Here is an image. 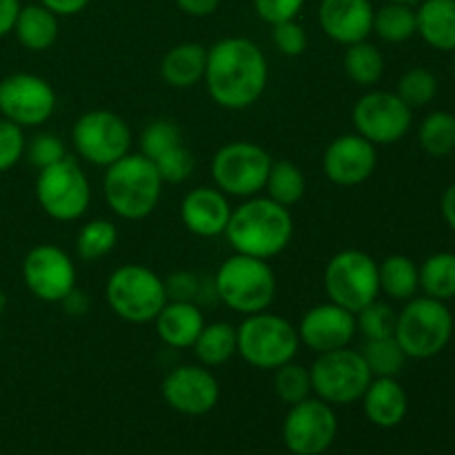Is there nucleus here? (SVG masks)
<instances>
[{"label": "nucleus", "instance_id": "f257e3e1", "mask_svg": "<svg viewBox=\"0 0 455 455\" xmlns=\"http://www.w3.org/2000/svg\"><path fill=\"white\" fill-rule=\"evenodd\" d=\"M203 80L218 107L231 111L247 109L256 105L265 93L269 62L253 40L229 36L207 49Z\"/></svg>", "mask_w": 455, "mask_h": 455}, {"label": "nucleus", "instance_id": "f03ea898", "mask_svg": "<svg viewBox=\"0 0 455 455\" xmlns=\"http://www.w3.org/2000/svg\"><path fill=\"white\" fill-rule=\"evenodd\" d=\"M293 216L269 196L244 198L240 207L231 209L225 235L234 253L271 260L289 247L293 238Z\"/></svg>", "mask_w": 455, "mask_h": 455}, {"label": "nucleus", "instance_id": "7ed1b4c3", "mask_svg": "<svg viewBox=\"0 0 455 455\" xmlns=\"http://www.w3.org/2000/svg\"><path fill=\"white\" fill-rule=\"evenodd\" d=\"M163 178L142 154L123 156L109 164L102 178L107 207L123 220H145L158 209L163 198Z\"/></svg>", "mask_w": 455, "mask_h": 455}, {"label": "nucleus", "instance_id": "20e7f679", "mask_svg": "<svg viewBox=\"0 0 455 455\" xmlns=\"http://www.w3.org/2000/svg\"><path fill=\"white\" fill-rule=\"evenodd\" d=\"M213 287L222 305L235 314L253 315L269 309L278 291V280L269 260L234 253L218 267Z\"/></svg>", "mask_w": 455, "mask_h": 455}, {"label": "nucleus", "instance_id": "39448f33", "mask_svg": "<svg viewBox=\"0 0 455 455\" xmlns=\"http://www.w3.org/2000/svg\"><path fill=\"white\" fill-rule=\"evenodd\" d=\"M105 298L109 309L132 324L154 323L169 300L164 280L154 269L136 262L111 271L105 284Z\"/></svg>", "mask_w": 455, "mask_h": 455}, {"label": "nucleus", "instance_id": "423d86ee", "mask_svg": "<svg viewBox=\"0 0 455 455\" xmlns=\"http://www.w3.org/2000/svg\"><path fill=\"white\" fill-rule=\"evenodd\" d=\"M453 336V314L447 302L435 298H411L404 302L395 320L394 338L404 355L413 360H429L443 354Z\"/></svg>", "mask_w": 455, "mask_h": 455}, {"label": "nucleus", "instance_id": "0eeeda50", "mask_svg": "<svg viewBox=\"0 0 455 455\" xmlns=\"http://www.w3.org/2000/svg\"><path fill=\"white\" fill-rule=\"evenodd\" d=\"M238 333V355L256 369H274L291 363L300 349L298 329L283 315L260 311L244 315Z\"/></svg>", "mask_w": 455, "mask_h": 455}, {"label": "nucleus", "instance_id": "6e6552de", "mask_svg": "<svg viewBox=\"0 0 455 455\" xmlns=\"http://www.w3.org/2000/svg\"><path fill=\"white\" fill-rule=\"evenodd\" d=\"M324 291L329 302L358 314L380 296L378 262L360 249H342L324 267Z\"/></svg>", "mask_w": 455, "mask_h": 455}, {"label": "nucleus", "instance_id": "1a4fd4ad", "mask_svg": "<svg viewBox=\"0 0 455 455\" xmlns=\"http://www.w3.org/2000/svg\"><path fill=\"white\" fill-rule=\"evenodd\" d=\"M36 200L56 222H76L92 204V185L83 167L67 156L60 163L44 167L36 178Z\"/></svg>", "mask_w": 455, "mask_h": 455}, {"label": "nucleus", "instance_id": "9d476101", "mask_svg": "<svg viewBox=\"0 0 455 455\" xmlns=\"http://www.w3.org/2000/svg\"><path fill=\"white\" fill-rule=\"evenodd\" d=\"M274 158L260 145L234 140L213 154L212 176L218 189L234 198H251L265 189Z\"/></svg>", "mask_w": 455, "mask_h": 455}, {"label": "nucleus", "instance_id": "9b49d317", "mask_svg": "<svg viewBox=\"0 0 455 455\" xmlns=\"http://www.w3.org/2000/svg\"><path fill=\"white\" fill-rule=\"evenodd\" d=\"M311 391L327 404H351L363 398L373 380L360 351L336 349L315 355L309 367Z\"/></svg>", "mask_w": 455, "mask_h": 455}, {"label": "nucleus", "instance_id": "f8f14e48", "mask_svg": "<svg viewBox=\"0 0 455 455\" xmlns=\"http://www.w3.org/2000/svg\"><path fill=\"white\" fill-rule=\"evenodd\" d=\"M71 145L84 163L107 169L132 151V129L109 109L84 111L71 127Z\"/></svg>", "mask_w": 455, "mask_h": 455}, {"label": "nucleus", "instance_id": "ddd939ff", "mask_svg": "<svg viewBox=\"0 0 455 455\" xmlns=\"http://www.w3.org/2000/svg\"><path fill=\"white\" fill-rule=\"evenodd\" d=\"M355 133L373 145H394L403 140L413 123V109L395 92L373 89L358 98L351 111Z\"/></svg>", "mask_w": 455, "mask_h": 455}, {"label": "nucleus", "instance_id": "4468645a", "mask_svg": "<svg viewBox=\"0 0 455 455\" xmlns=\"http://www.w3.org/2000/svg\"><path fill=\"white\" fill-rule=\"evenodd\" d=\"M56 92L49 80L18 71L0 80V116L18 127H40L56 111Z\"/></svg>", "mask_w": 455, "mask_h": 455}, {"label": "nucleus", "instance_id": "2eb2a0df", "mask_svg": "<svg viewBox=\"0 0 455 455\" xmlns=\"http://www.w3.org/2000/svg\"><path fill=\"white\" fill-rule=\"evenodd\" d=\"M76 265L58 244H36L22 260V283L31 296L43 302L60 305L76 289Z\"/></svg>", "mask_w": 455, "mask_h": 455}, {"label": "nucleus", "instance_id": "dca6fc26", "mask_svg": "<svg viewBox=\"0 0 455 455\" xmlns=\"http://www.w3.org/2000/svg\"><path fill=\"white\" fill-rule=\"evenodd\" d=\"M338 418L331 404L320 398H307L291 404L283 425L284 444L296 455H320L333 444Z\"/></svg>", "mask_w": 455, "mask_h": 455}, {"label": "nucleus", "instance_id": "f3484780", "mask_svg": "<svg viewBox=\"0 0 455 455\" xmlns=\"http://www.w3.org/2000/svg\"><path fill=\"white\" fill-rule=\"evenodd\" d=\"M163 398L173 411L204 416L220 400V385L204 364H182L164 376Z\"/></svg>", "mask_w": 455, "mask_h": 455}, {"label": "nucleus", "instance_id": "a211bd4d", "mask_svg": "<svg viewBox=\"0 0 455 455\" xmlns=\"http://www.w3.org/2000/svg\"><path fill=\"white\" fill-rule=\"evenodd\" d=\"M378 151L373 142L358 133H345L329 142L323 154V172L338 187H358L373 176Z\"/></svg>", "mask_w": 455, "mask_h": 455}, {"label": "nucleus", "instance_id": "6ab92c4d", "mask_svg": "<svg viewBox=\"0 0 455 455\" xmlns=\"http://www.w3.org/2000/svg\"><path fill=\"white\" fill-rule=\"evenodd\" d=\"M298 338L300 345L318 354L327 351L345 349L351 345L354 336L358 333L355 329V314L333 305V302H323L307 311L298 324Z\"/></svg>", "mask_w": 455, "mask_h": 455}, {"label": "nucleus", "instance_id": "aec40b11", "mask_svg": "<svg viewBox=\"0 0 455 455\" xmlns=\"http://www.w3.org/2000/svg\"><path fill=\"white\" fill-rule=\"evenodd\" d=\"M371 0H320L318 22L327 38L338 44H349L367 40L373 31Z\"/></svg>", "mask_w": 455, "mask_h": 455}, {"label": "nucleus", "instance_id": "412c9836", "mask_svg": "<svg viewBox=\"0 0 455 455\" xmlns=\"http://www.w3.org/2000/svg\"><path fill=\"white\" fill-rule=\"evenodd\" d=\"M231 209L229 196L218 187H196L182 198L180 220L198 238H218L225 235Z\"/></svg>", "mask_w": 455, "mask_h": 455}, {"label": "nucleus", "instance_id": "4be33fe9", "mask_svg": "<svg viewBox=\"0 0 455 455\" xmlns=\"http://www.w3.org/2000/svg\"><path fill=\"white\" fill-rule=\"evenodd\" d=\"M154 323L158 338L172 349H191L207 324L194 300H167Z\"/></svg>", "mask_w": 455, "mask_h": 455}, {"label": "nucleus", "instance_id": "5701e85b", "mask_svg": "<svg viewBox=\"0 0 455 455\" xmlns=\"http://www.w3.org/2000/svg\"><path fill=\"white\" fill-rule=\"evenodd\" d=\"M360 400L369 422L382 429L398 427L409 411L407 391L395 378H373Z\"/></svg>", "mask_w": 455, "mask_h": 455}, {"label": "nucleus", "instance_id": "b1692460", "mask_svg": "<svg viewBox=\"0 0 455 455\" xmlns=\"http://www.w3.org/2000/svg\"><path fill=\"white\" fill-rule=\"evenodd\" d=\"M207 47L200 43L173 44L160 60V76L173 89H189L204 78Z\"/></svg>", "mask_w": 455, "mask_h": 455}, {"label": "nucleus", "instance_id": "393cba45", "mask_svg": "<svg viewBox=\"0 0 455 455\" xmlns=\"http://www.w3.org/2000/svg\"><path fill=\"white\" fill-rule=\"evenodd\" d=\"M418 34L438 52H455V0H422L416 9Z\"/></svg>", "mask_w": 455, "mask_h": 455}, {"label": "nucleus", "instance_id": "a878e982", "mask_svg": "<svg viewBox=\"0 0 455 455\" xmlns=\"http://www.w3.org/2000/svg\"><path fill=\"white\" fill-rule=\"evenodd\" d=\"M58 31H60L58 16L40 3L20 7L16 25H13V34H16L18 43L36 53L52 49L58 40Z\"/></svg>", "mask_w": 455, "mask_h": 455}, {"label": "nucleus", "instance_id": "bb28decb", "mask_svg": "<svg viewBox=\"0 0 455 455\" xmlns=\"http://www.w3.org/2000/svg\"><path fill=\"white\" fill-rule=\"evenodd\" d=\"M378 278H380V293H387L391 300L407 302L416 298L420 289V267L409 256L394 253L378 265Z\"/></svg>", "mask_w": 455, "mask_h": 455}, {"label": "nucleus", "instance_id": "cd10ccee", "mask_svg": "<svg viewBox=\"0 0 455 455\" xmlns=\"http://www.w3.org/2000/svg\"><path fill=\"white\" fill-rule=\"evenodd\" d=\"M191 349L196 351V358L200 360V364L220 367L238 354V333H235L234 324L229 323L204 324Z\"/></svg>", "mask_w": 455, "mask_h": 455}, {"label": "nucleus", "instance_id": "c85d7f7f", "mask_svg": "<svg viewBox=\"0 0 455 455\" xmlns=\"http://www.w3.org/2000/svg\"><path fill=\"white\" fill-rule=\"evenodd\" d=\"M265 191L271 200L283 207H293L305 198L307 178L302 169L291 160H274L267 176Z\"/></svg>", "mask_w": 455, "mask_h": 455}, {"label": "nucleus", "instance_id": "c756f323", "mask_svg": "<svg viewBox=\"0 0 455 455\" xmlns=\"http://www.w3.org/2000/svg\"><path fill=\"white\" fill-rule=\"evenodd\" d=\"M345 74L360 87H373L382 80L385 74V56L376 44L360 40L347 47L345 58H342Z\"/></svg>", "mask_w": 455, "mask_h": 455}, {"label": "nucleus", "instance_id": "7c9ffc66", "mask_svg": "<svg viewBox=\"0 0 455 455\" xmlns=\"http://www.w3.org/2000/svg\"><path fill=\"white\" fill-rule=\"evenodd\" d=\"M373 34L385 43H407L418 34L416 9L411 4L387 3L373 13Z\"/></svg>", "mask_w": 455, "mask_h": 455}, {"label": "nucleus", "instance_id": "2f4dec72", "mask_svg": "<svg viewBox=\"0 0 455 455\" xmlns=\"http://www.w3.org/2000/svg\"><path fill=\"white\" fill-rule=\"evenodd\" d=\"M420 289L425 296L449 302L455 298V253L438 251L420 267Z\"/></svg>", "mask_w": 455, "mask_h": 455}, {"label": "nucleus", "instance_id": "473e14b6", "mask_svg": "<svg viewBox=\"0 0 455 455\" xmlns=\"http://www.w3.org/2000/svg\"><path fill=\"white\" fill-rule=\"evenodd\" d=\"M118 238L120 234L116 222L96 218V220H89L80 227L78 235H76V253H78L80 260L96 262L114 251Z\"/></svg>", "mask_w": 455, "mask_h": 455}, {"label": "nucleus", "instance_id": "72a5a7b5", "mask_svg": "<svg viewBox=\"0 0 455 455\" xmlns=\"http://www.w3.org/2000/svg\"><path fill=\"white\" fill-rule=\"evenodd\" d=\"M360 354L373 378H395L407 363V355L394 336L364 340Z\"/></svg>", "mask_w": 455, "mask_h": 455}, {"label": "nucleus", "instance_id": "f704fd0d", "mask_svg": "<svg viewBox=\"0 0 455 455\" xmlns=\"http://www.w3.org/2000/svg\"><path fill=\"white\" fill-rule=\"evenodd\" d=\"M420 147L434 158H444L455 149V116L449 111H431L418 129Z\"/></svg>", "mask_w": 455, "mask_h": 455}, {"label": "nucleus", "instance_id": "c9c22d12", "mask_svg": "<svg viewBox=\"0 0 455 455\" xmlns=\"http://www.w3.org/2000/svg\"><path fill=\"white\" fill-rule=\"evenodd\" d=\"M395 93L407 107L420 109V107H427L438 96V78L425 67H411V69L400 76Z\"/></svg>", "mask_w": 455, "mask_h": 455}, {"label": "nucleus", "instance_id": "e433bc0d", "mask_svg": "<svg viewBox=\"0 0 455 455\" xmlns=\"http://www.w3.org/2000/svg\"><path fill=\"white\" fill-rule=\"evenodd\" d=\"M274 391L283 403L298 404L311 398V373L302 364L291 363L274 369Z\"/></svg>", "mask_w": 455, "mask_h": 455}, {"label": "nucleus", "instance_id": "4c0bfd02", "mask_svg": "<svg viewBox=\"0 0 455 455\" xmlns=\"http://www.w3.org/2000/svg\"><path fill=\"white\" fill-rule=\"evenodd\" d=\"M180 142H182V132L176 123H172V120L167 118L151 120L140 133V154L154 163L158 156H163L164 151L180 145Z\"/></svg>", "mask_w": 455, "mask_h": 455}, {"label": "nucleus", "instance_id": "58836bf2", "mask_svg": "<svg viewBox=\"0 0 455 455\" xmlns=\"http://www.w3.org/2000/svg\"><path fill=\"white\" fill-rule=\"evenodd\" d=\"M395 320H398V314L387 302L373 300L355 314V329L363 333L364 340L387 338L394 336Z\"/></svg>", "mask_w": 455, "mask_h": 455}, {"label": "nucleus", "instance_id": "ea45409f", "mask_svg": "<svg viewBox=\"0 0 455 455\" xmlns=\"http://www.w3.org/2000/svg\"><path fill=\"white\" fill-rule=\"evenodd\" d=\"M154 164L164 185H180V182H185L191 176V172L196 167V160L194 154L185 147V142H180V145L172 147L163 156H158L154 160Z\"/></svg>", "mask_w": 455, "mask_h": 455}, {"label": "nucleus", "instance_id": "a19ab883", "mask_svg": "<svg viewBox=\"0 0 455 455\" xmlns=\"http://www.w3.org/2000/svg\"><path fill=\"white\" fill-rule=\"evenodd\" d=\"M25 158L40 172V169L52 167V164L65 160L67 147L56 133H38L25 145Z\"/></svg>", "mask_w": 455, "mask_h": 455}, {"label": "nucleus", "instance_id": "79ce46f5", "mask_svg": "<svg viewBox=\"0 0 455 455\" xmlns=\"http://www.w3.org/2000/svg\"><path fill=\"white\" fill-rule=\"evenodd\" d=\"M27 138L22 127L0 116V173L9 172L25 158Z\"/></svg>", "mask_w": 455, "mask_h": 455}, {"label": "nucleus", "instance_id": "37998d69", "mask_svg": "<svg viewBox=\"0 0 455 455\" xmlns=\"http://www.w3.org/2000/svg\"><path fill=\"white\" fill-rule=\"evenodd\" d=\"M271 40H274L275 49L289 58L302 56V53L307 52V47H309V38H307L305 27L296 20H287V22H278V25H274Z\"/></svg>", "mask_w": 455, "mask_h": 455}, {"label": "nucleus", "instance_id": "c03bdc74", "mask_svg": "<svg viewBox=\"0 0 455 455\" xmlns=\"http://www.w3.org/2000/svg\"><path fill=\"white\" fill-rule=\"evenodd\" d=\"M307 0H253L258 18L267 25H278V22L296 20L298 13L302 12Z\"/></svg>", "mask_w": 455, "mask_h": 455}, {"label": "nucleus", "instance_id": "a18cd8bd", "mask_svg": "<svg viewBox=\"0 0 455 455\" xmlns=\"http://www.w3.org/2000/svg\"><path fill=\"white\" fill-rule=\"evenodd\" d=\"M167 284L169 300H194L196 298V278L191 274H173L172 278L164 280Z\"/></svg>", "mask_w": 455, "mask_h": 455}, {"label": "nucleus", "instance_id": "49530a36", "mask_svg": "<svg viewBox=\"0 0 455 455\" xmlns=\"http://www.w3.org/2000/svg\"><path fill=\"white\" fill-rule=\"evenodd\" d=\"M176 7L180 9L182 13L194 18H204L212 16L218 7H220V0H173Z\"/></svg>", "mask_w": 455, "mask_h": 455}, {"label": "nucleus", "instance_id": "de8ad7c7", "mask_svg": "<svg viewBox=\"0 0 455 455\" xmlns=\"http://www.w3.org/2000/svg\"><path fill=\"white\" fill-rule=\"evenodd\" d=\"M92 0H40V4L53 12L56 16H76V13L84 12Z\"/></svg>", "mask_w": 455, "mask_h": 455}, {"label": "nucleus", "instance_id": "09e8293b", "mask_svg": "<svg viewBox=\"0 0 455 455\" xmlns=\"http://www.w3.org/2000/svg\"><path fill=\"white\" fill-rule=\"evenodd\" d=\"M20 7V0H0V38L13 31Z\"/></svg>", "mask_w": 455, "mask_h": 455}, {"label": "nucleus", "instance_id": "8fccbe9b", "mask_svg": "<svg viewBox=\"0 0 455 455\" xmlns=\"http://www.w3.org/2000/svg\"><path fill=\"white\" fill-rule=\"evenodd\" d=\"M60 305L65 307V311L69 315H83L84 311H87V307H89L87 293H80L78 289H74V291H71L69 296H67L65 300L60 302Z\"/></svg>", "mask_w": 455, "mask_h": 455}, {"label": "nucleus", "instance_id": "3c124183", "mask_svg": "<svg viewBox=\"0 0 455 455\" xmlns=\"http://www.w3.org/2000/svg\"><path fill=\"white\" fill-rule=\"evenodd\" d=\"M440 212H443L444 222L455 231V182L447 187V191L443 194V200H440Z\"/></svg>", "mask_w": 455, "mask_h": 455}, {"label": "nucleus", "instance_id": "603ef678", "mask_svg": "<svg viewBox=\"0 0 455 455\" xmlns=\"http://www.w3.org/2000/svg\"><path fill=\"white\" fill-rule=\"evenodd\" d=\"M4 309H7V293H4L3 289H0V315L4 314Z\"/></svg>", "mask_w": 455, "mask_h": 455}, {"label": "nucleus", "instance_id": "864d4df0", "mask_svg": "<svg viewBox=\"0 0 455 455\" xmlns=\"http://www.w3.org/2000/svg\"><path fill=\"white\" fill-rule=\"evenodd\" d=\"M387 3H403V4H416L418 0H387Z\"/></svg>", "mask_w": 455, "mask_h": 455}, {"label": "nucleus", "instance_id": "5fc2aeb1", "mask_svg": "<svg viewBox=\"0 0 455 455\" xmlns=\"http://www.w3.org/2000/svg\"><path fill=\"white\" fill-rule=\"evenodd\" d=\"M453 76H455V58H453Z\"/></svg>", "mask_w": 455, "mask_h": 455}, {"label": "nucleus", "instance_id": "6e6d98bb", "mask_svg": "<svg viewBox=\"0 0 455 455\" xmlns=\"http://www.w3.org/2000/svg\"><path fill=\"white\" fill-rule=\"evenodd\" d=\"M0 338H3V333H0Z\"/></svg>", "mask_w": 455, "mask_h": 455}]
</instances>
